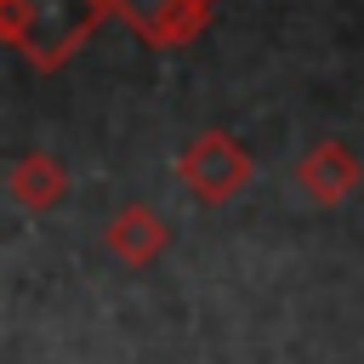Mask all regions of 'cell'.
<instances>
[{
  "mask_svg": "<svg viewBox=\"0 0 364 364\" xmlns=\"http://www.w3.org/2000/svg\"><path fill=\"white\" fill-rule=\"evenodd\" d=\"M102 17V0H0V34L34 63H63Z\"/></svg>",
  "mask_w": 364,
  "mask_h": 364,
  "instance_id": "1",
  "label": "cell"
},
{
  "mask_svg": "<svg viewBox=\"0 0 364 364\" xmlns=\"http://www.w3.org/2000/svg\"><path fill=\"white\" fill-rule=\"evenodd\" d=\"M182 176L193 182L199 199H228L250 182V154L233 142V136H199L182 159Z\"/></svg>",
  "mask_w": 364,
  "mask_h": 364,
  "instance_id": "2",
  "label": "cell"
},
{
  "mask_svg": "<svg viewBox=\"0 0 364 364\" xmlns=\"http://www.w3.org/2000/svg\"><path fill=\"white\" fill-rule=\"evenodd\" d=\"M114 6L131 28H142L159 46H176L205 23V0H114Z\"/></svg>",
  "mask_w": 364,
  "mask_h": 364,
  "instance_id": "3",
  "label": "cell"
},
{
  "mask_svg": "<svg viewBox=\"0 0 364 364\" xmlns=\"http://www.w3.org/2000/svg\"><path fill=\"white\" fill-rule=\"evenodd\" d=\"M353 176H358V165H353V154H347L341 142H318V148L301 159V182H307V193H318V199H341V193L353 188Z\"/></svg>",
  "mask_w": 364,
  "mask_h": 364,
  "instance_id": "4",
  "label": "cell"
},
{
  "mask_svg": "<svg viewBox=\"0 0 364 364\" xmlns=\"http://www.w3.org/2000/svg\"><path fill=\"white\" fill-rule=\"evenodd\" d=\"M108 239H114V250H119L125 262H148V256L165 245V228H159V216H154V210H142V205H136V210H125V216L108 228Z\"/></svg>",
  "mask_w": 364,
  "mask_h": 364,
  "instance_id": "5",
  "label": "cell"
},
{
  "mask_svg": "<svg viewBox=\"0 0 364 364\" xmlns=\"http://www.w3.org/2000/svg\"><path fill=\"white\" fill-rule=\"evenodd\" d=\"M11 193H17L23 205H57V199H63V165L46 159V154L23 159L17 176H11Z\"/></svg>",
  "mask_w": 364,
  "mask_h": 364,
  "instance_id": "6",
  "label": "cell"
}]
</instances>
